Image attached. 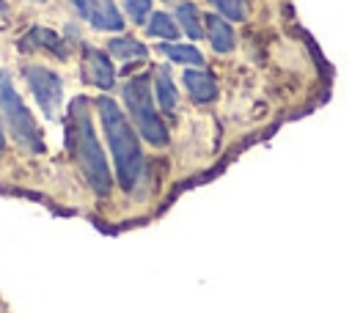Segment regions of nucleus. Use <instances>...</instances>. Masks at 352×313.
<instances>
[{
  "label": "nucleus",
  "instance_id": "obj_6",
  "mask_svg": "<svg viewBox=\"0 0 352 313\" xmlns=\"http://www.w3.org/2000/svg\"><path fill=\"white\" fill-rule=\"evenodd\" d=\"M72 8L96 30H107V33H116L124 27V19H121V11L116 8L113 0H69Z\"/></svg>",
  "mask_w": 352,
  "mask_h": 313
},
{
  "label": "nucleus",
  "instance_id": "obj_12",
  "mask_svg": "<svg viewBox=\"0 0 352 313\" xmlns=\"http://www.w3.org/2000/svg\"><path fill=\"white\" fill-rule=\"evenodd\" d=\"M176 19H179V27L190 38H201L206 33V16H201V11L192 3H179L176 5Z\"/></svg>",
  "mask_w": 352,
  "mask_h": 313
},
{
  "label": "nucleus",
  "instance_id": "obj_16",
  "mask_svg": "<svg viewBox=\"0 0 352 313\" xmlns=\"http://www.w3.org/2000/svg\"><path fill=\"white\" fill-rule=\"evenodd\" d=\"M220 14H226L234 22H242L248 16V0H209Z\"/></svg>",
  "mask_w": 352,
  "mask_h": 313
},
{
  "label": "nucleus",
  "instance_id": "obj_3",
  "mask_svg": "<svg viewBox=\"0 0 352 313\" xmlns=\"http://www.w3.org/2000/svg\"><path fill=\"white\" fill-rule=\"evenodd\" d=\"M0 115L6 126L11 129V137L30 154H44V137L33 118V113L25 107L19 91L14 88L8 71L0 69Z\"/></svg>",
  "mask_w": 352,
  "mask_h": 313
},
{
  "label": "nucleus",
  "instance_id": "obj_15",
  "mask_svg": "<svg viewBox=\"0 0 352 313\" xmlns=\"http://www.w3.org/2000/svg\"><path fill=\"white\" fill-rule=\"evenodd\" d=\"M148 33L157 36V38H165V41H176L179 38V22L170 16V14H151L148 19Z\"/></svg>",
  "mask_w": 352,
  "mask_h": 313
},
{
  "label": "nucleus",
  "instance_id": "obj_2",
  "mask_svg": "<svg viewBox=\"0 0 352 313\" xmlns=\"http://www.w3.org/2000/svg\"><path fill=\"white\" fill-rule=\"evenodd\" d=\"M96 107H99V124L104 129V137H107V146H110V154L116 162L118 184L124 189H132L143 173V151H140L138 132L132 129V124L126 121V115L121 113V107L113 99L102 96L96 102Z\"/></svg>",
  "mask_w": 352,
  "mask_h": 313
},
{
  "label": "nucleus",
  "instance_id": "obj_5",
  "mask_svg": "<svg viewBox=\"0 0 352 313\" xmlns=\"http://www.w3.org/2000/svg\"><path fill=\"white\" fill-rule=\"evenodd\" d=\"M22 77H25L36 104L41 107V113L50 121L58 118L60 115V104H63V82H60V77L47 66H25Z\"/></svg>",
  "mask_w": 352,
  "mask_h": 313
},
{
  "label": "nucleus",
  "instance_id": "obj_14",
  "mask_svg": "<svg viewBox=\"0 0 352 313\" xmlns=\"http://www.w3.org/2000/svg\"><path fill=\"white\" fill-rule=\"evenodd\" d=\"M160 52L170 63H182V66H201L204 63V55L192 44H160Z\"/></svg>",
  "mask_w": 352,
  "mask_h": 313
},
{
  "label": "nucleus",
  "instance_id": "obj_1",
  "mask_svg": "<svg viewBox=\"0 0 352 313\" xmlns=\"http://www.w3.org/2000/svg\"><path fill=\"white\" fill-rule=\"evenodd\" d=\"M69 146L94 195L99 198L110 195L113 178H110V167L102 154V146L96 140V129H94V118H91V107L85 96H77L69 104Z\"/></svg>",
  "mask_w": 352,
  "mask_h": 313
},
{
  "label": "nucleus",
  "instance_id": "obj_17",
  "mask_svg": "<svg viewBox=\"0 0 352 313\" xmlns=\"http://www.w3.org/2000/svg\"><path fill=\"white\" fill-rule=\"evenodd\" d=\"M124 8L129 14V19L138 25H143V19L151 16V0H124Z\"/></svg>",
  "mask_w": 352,
  "mask_h": 313
},
{
  "label": "nucleus",
  "instance_id": "obj_4",
  "mask_svg": "<svg viewBox=\"0 0 352 313\" xmlns=\"http://www.w3.org/2000/svg\"><path fill=\"white\" fill-rule=\"evenodd\" d=\"M124 104L129 110V118L135 121V129L143 135V140H148L151 146L168 143V129L154 110V99H151L148 82L143 77H135L124 85Z\"/></svg>",
  "mask_w": 352,
  "mask_h": 313
},
{
  "label": "nucleus",
  "instance_id": "obj_11",
  "mask_svg": "<svg viewBox=\"0 0 352 313\" xmlns=\"http://www.w3.org/2000/svg\"><path fill=\"white\" fill-rule=\"evenodd\" d=\"M154 93H157V104H160V110H165V113H173V110H176V104H179V93H176V85H173L170 74H168L162 66L154 69Z\"/></svg>",
  "mask_w": 352,
  "mask_h": 313
},
{
  "label": "nucleus",
  "instance_id": "obj_9",
  "mask_svg": "<svg viewBox=\"0 0 352 313\" xmlns=\"http://www.w3.org/2000/svg\"><path fill=\"white\" fill-rule=\"evenodd\" d=\"M22 47L25 49H44V52H50V55H55V58H66L69 55V49H66V44L60 41V36H55L52 30H47V27H33L25 38H22Z\"/></svg>",
  "mask_w": 352,
  "mask_h": 313
},
{
  "label": "nucleus",
  "instance_id": "obj_10",
  "mask_svg": "<svg viewBox=\"0 0 352 313\" xmlns=\"http://www.w3.org/2000/svg\"><path fill=\"white\" fill-rule=\"evenodd\" d=\"M206 36H209V44H212L214 52H231L234 44H236L234 27L223 16H217V14H209L206 16Z\"/></svg>",
  "mask_w": 352,
  "mask_h": 313
},
{
  "label": "nucleus",
  "instance_id": "obj_13",
  "mask_svg": "<svg viewBox=\"0 0 352 313\" xmlns=\"http://www.w3.org/2000/svg\"><path fill=\"white\" fill-rule=\"evenodd\" d=\"M107 49H110V55L118 58V60H140V58L148 55L146 44L138 41V38H132V36H118V38H113V41L107 44Z\"/></svg>",
  "mask_w": 352,
  "mask_h": 313
},
{
  "label": "nucleus",
  "instance_id": "obj_18",
  "mask_svg": "<svg viewBox=\"0 0 352 313\" xmlns=\"http://www.w3.org/2000/svg\"><path fill=\"white\" fill-rule=\"evenodd\" d=\"M3 146H6V135H3V129H0V151H3Z\"/></svg>",
  "mask_w": 352,
  "mask_h": 313
},
{
  "label": "nucleus",
  "instance_id": "obj_7",
  "mask_svg": "<svg viewBox=\"0 0 352 313\" xmlns=\"http://www.w3.org/2000/svg\"><path fill=\"white\" fill-rule=\"evenodd\" d=\"M80 71H82V80H85L88 85H94V88L107 91V88L116 85V69H113L110 58H107L102 49L91 47V44L82 47V63H80Z\"/></svg>",
  "mask_w": 352,
  "mask_h": 313
},
{
  "label": "nucleus",
  "instance_id": "obj_8",
  "mask_svg": "<svg viewBox=\"0 0 352 313\" xmlns=\"http://www.w3.org/2000/svg\"><path fill=\"white\" fill-rule=\"evenodd\" d=\"M182 82L187 88V93L195 99V102H212L217 96V82L212 74L201 71V69H184L182 74Z\"/></svg>",
  "mask_w": 352,
  "mask_h": 313
}]
</instances>
